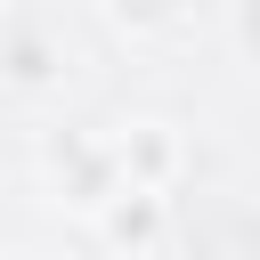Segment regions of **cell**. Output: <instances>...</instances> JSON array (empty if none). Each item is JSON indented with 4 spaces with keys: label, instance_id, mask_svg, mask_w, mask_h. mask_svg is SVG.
<instances>
[{
    "label": "cell",
    "instance_id": "cell-2",
    "mask_svg": "<svg viewBox=\"0 0 260 260\" xmlns=\"http://www.w3.org/2000/svg\"><path fill=\"white\" fill-rule=\"evenodd\" d=\"M89 228H98L114 252H154V244H162V228H171V195H162V187L122 179V187L89 211Z\"/></svg>",
    "mask_w": 260,
    "mask_h": 260
},
{
    "label": "cell",
    "instance_id": "cell-4",
    "mask_svg": "<svg viewBox=\"0 0 260 260\" xmlns=\"http://www.w3.org/2000/svg\"><path fill=\"white\" fill-rule=\"evenodd\" d=\"M0 81L8 89H24V98H41V89H57L65 81V49L49 41V32H8V49H0Z\"/></svg>",
    "mask_w": 260,
    "mask_h": 260
},
{
    "label": "cell",
    "instance_id": "cell-6",
    "mask_svg": "<svg viewBox=\"0 0 260 260\" xmlns=\"http://www.w3.org/2000/svg\"><path fill=\"white\" fill-rule=\"evenodd\" d=\"M236 41L260 49V0H236Z\"/></svg>",
    "mask_w": 260,
    "mask_h": 260
},
{
    "label": "cell",
    "instance_id": "cell-7",
    "mask_svg": "<svg viewBox=\"0 0 260 260\" xmlns=\"http://www.w3.org/2000/svg\"><path fill=\"white\" fill-rule=\"evenodd\" d=\"M0 8H16V0H0Z\"/></svg>",
    "mask_w": 260,
    "mask_h": 260
},
{
    "label": "cell",
    "instance_id": "cell-3",
    "mask_svg": "<svg viewBox=\"0 0 260 260\" xmlns=\"http://www.w3.org/2000/svg\"><path fill=\"white\" fill-rule=\"evenodd\" d=\"M114 162H122V179H138V187H162V195H171V179H179L187 146H179V130H171V122H122V130H114Z\"/></svg>",
    "mask_w": 260,
    "mask_h": 260
},
{
    "label": "cell",
    "instance_id": "cell-1",
    "mask_svg": "<svg viewBox=\"0 0 260 260\" xmlns=\"http://www.w3.org/2000/svg\"><path fill=\"white\" fill-rule=\"evenodd\" d=\"M41 179H49L57 203H73V211L89 219V211L122 187L114 138H98V130H49V138H41Z\"/></svg>",
    "mask_w": 260,
    "mask_h": 260
},
{
    "label": "cell",
    "instance_id": "cell-5",
    "mask_svg": "<svg viewBox=\"0 0 260 260\" xmlns=\"http://www.w3.org/2000/svg\"><path fill=\"white\" fill-rule=\"evenodd\" d=\"M179 8H187V0H106V24L130 32V41H146V32H171Z\"/></svg>",
    "mask_w": 260,
    "mask_h": 260
}]
</instances>
